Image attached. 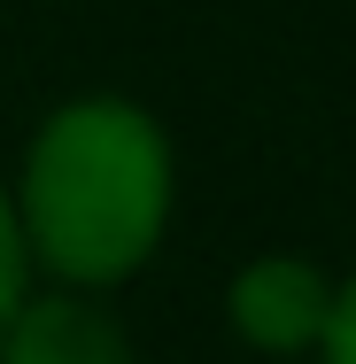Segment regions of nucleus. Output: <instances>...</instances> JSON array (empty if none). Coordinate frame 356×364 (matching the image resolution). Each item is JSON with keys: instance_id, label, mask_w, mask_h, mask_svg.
<instances>
[{"instance_id": "1", "label": "nucleus", "mask_w": 356, "mask_h": 364, "mask_svg": "<svg viewBox=\"0 0 356 364\" xmlns=\"http://www.w3.org/2000/svg\"><path fill=\"white\" fill-rule=\"evenodd\" d=\"M23 248L70 287H109L140 272L171 225V140L124 93L63 101L23 155L16 194Z\"/></svg>"}, {"instance_id": "3", "label": "nucleus", "mask_w": 356, "mask_h": 364, "mask_svg": "<svg viewBox=\"0 0 356 364\" xmlns=\"http://www.w3.org/2000/svg\"><path fill=\"white\" fill-rule=\"evenodd\" d=\"M0 364H132V341L85 294H23L0 318Z\"/></svg>"}, {"instance_id": "2", "label": "nucleus", "mask_w": 356, "mask_h": 364, "mask_svg": "<svg viewBox=\"0 0 356 364\" xmlns=\"http://www.w3.org/2000/svg\"><path fill=\"white\" fill-rule=\"evenodd\" d=\"M325 310H333V279H325L310 256H256V264L232 279V326H240V341H256L264 357L318 349Z\"/></svg>"}, {"instance_id": "5", "label": "nucleus", "mask_w": 356, "mask_h": 364, "mask_svg": "<svg viewBox=\"0 0 356 364\" xmlns=\"http://www.w3.org/2000/svg\"><path fill=\"white\" fill-rule=\"evenodd\" d=\"M325 364H356V279L333 287V310H325V333H318Z\"/></svg>"}, {"instance_id": "4", "label": "nucleus", "mask_w": 356, "mask_h": 364, "mask_svg": "<svg viewBox=\"0 0 356 364\" xmlns=\"http://www.w3.org/2000/svg\"><path fill=\"white\" fill-rule=\"evenodd\" d=\"M23 272H31V248H23V225H16V202L0 194V318L23 302Z\"/></svg>"}]
</instances>
